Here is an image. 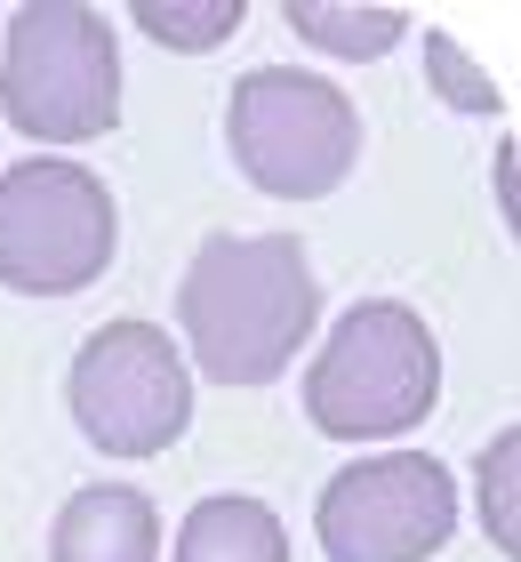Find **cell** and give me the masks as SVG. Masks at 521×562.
Returning <instances> with one entry per match:
<instances>
[{"label":"cell","mask_w":521,"mask_h":562,"mask_svg":"<svg viewBox=\"0 0 521 562\" xmlns=\"http://www.w3.org/2000/svg\"><path fill=\"white\" fill-rule=\"evenodd\" d=\"M128 24H137L145 41L161 48H185V57H201V48L233 41L249 24L241 0H128Z\"/></svg>","instance_id":"cell-11"},{"label":"cell","mask_w":521,"mask_h":562,"mask_svg":"<svg viewBox=\"0 0 521 562\" xmlns=\"http://www.w3.org/2000/svg\"><path fill=\"white\" fill-rule=\"evenodd\" d=\"M48 562H161V506L137 482H89L48 522Z\"/></svg>","instance_id":"cell-8"},{"label":"cell","mask_w":521,"mask_h":562,"mask_svg":"<svg viewBox=\"0 0 521 562\" xmlns=\"http://www.w3.org/2000/svg\"><path fill=\"white\" fill-rule=\"evenodd\" d=\"M113 249H121V201L89 161L33 153V161L0 169V290L72 297L113 266Z\"/></svg>","instance_id":"cell-5"},{"label":"cell","mask_w":521,"mask_h":562,"mask_svg":"<svg viewBox=\"0 0 521 562\" xmlns=\"http://www.w3.org/2000/svg\"><path fill=\"white\" fill-rule=\"evenodd\" d=\"M498 217L506 225L521 217V161H513V145H498Z\"/></svg>","instance_id":"cell-14"},{"label":"cell","mask_w":521,"mask_h":562,"mask_svg":"<svg viewBox=\"0 0 521 562\" xmlns=\"http://www.w3.org/2000/svg\"><path fill=\"white\" fill-rule=\"evenodd\" d=\"M169 562H290V522L265 498L217 491L177 522V554Z\"/></svg>","instance_id":"cell-9"},{"label":"cell","mask_w":521,"mask_h":562,"mask_svg":"<svg viewBox=\"0 0 521 562\" xmlns=\"http://www.w3.org/2000/svg\"><path fill=\"white\" fill-rule=\"evenodd\" d=\"M290 33L305 48H321V57H385V48H401L409 41V16L401 9H385V0H290Z\"/></svg>","instance_id":"cell-10"},{"label":"cell","mask_w":521,"mask_h":562,"mask_svg":"<svg viewBox=\"0 0 521 562\" xmlns=\"http://www.w3.org/2000/svg\"><path fill=\"white\" fill-rule=\"evenodd\" d=\"M482 522H489V547L506 562L521 554V426H506L498 442L482 450Z\"/></svg>","instance_id":"cell-12"},{"label":"cell","mask_w":521,"mask_h":562,"mask_svg":"<svg viewBox=\"0 0 521 562\" xmlns=\"http://www.w3.org/2000/svg\"><path fill=\"white\" fill-rule=\"evenodd\" d=\"M321 329V273L297 234H208L177 281V353L217 386H273Z\"/></svg>","instance_id":"cell-1"},{"label":"cell","mask_w":521,"mask_h":562,"mask_svg":"<svg viewBox=\"0 0 521 562\" xmlns=\"http://www.w3.org/2000/svg\"><path fill=\"white\" fill-rule=\"evenodd\" d=\"M426 81H433V97H441L450 113H474V121H498V113H506V89L489 81V72L465 57L450 33H426Z\"/></svg>","instance_id":"cell-13"},{"label":"cell","mask_w":521,"mask_h":562,"mask_svg":"<svg viewBox=\"0 0 521 562\" xmlns=\"http://www.w3.org/2000/svg\"><path fill=\"white\" fill-rule=\"evenodd\" d=\"M72 426L104 458H161L193 426V370L161 322H104L65 370Z\"/></svg>","instance_id":"cell-6"},{"label":"cell","mask_w":521,"mask_h":562,"mask_svg":"<svg viewBox=\"0 0 521 562\" xmlns=\"http://www.w3.org/2000/svg\"><path fill=\"white\" fill-rule=\"evenodd\" d=\"M313 530L329 562H433L457 530V482L426 450L353 458L329 474Z\"/></svg>","instance_id":"cell-7"},{"label":"cell","mask_w":521,"mask_h":562,"mask_svg":"<svg viewBox=\"0 0 521 562\" xmlns=\"http://www.w3.org/2000/svg\"><path fill=\"white\" fill-rule=\"evenodd\" d=\"M0 113L41 145H89L121 121V33L104 9L41 0L0 33Z\"/></svg>","instance_id":"cell-3"},{"label":"cell","mask_w":521,"mask_h":562,"mask_svg":"<svg viewBox=\"0 0 521 562\" xmlns=\"http://www.w3.org/2000/svg\"><path fill=\"white\" fill-rule=\"evenodd\" d=\"M441 402V338L401 297H361L321 329L305 370V418L329 442H401Z\"/></svg>","instance_id":"cell-2"},{"label":"cell","mask_w":521,"mask_h":562,"mask_svg":"<svg viewBox=\"0 0 521 562\" xmlns=\"http://www.w3.org/2000/svg\"><path fill=\"white\" fill-rule=\"evenodd\" d=\"M225 153L257 193L321 201L361 169V105L329 72L257 65L225 97Z\"/></svg>","instance_id":"cell-4"}]
</instances>
